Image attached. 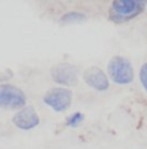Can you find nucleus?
Instances as JSON below:
<instances>
[{
	"label": "nucleus",
	"instance_id": "9",
	"mask_svg": "<svg viewBox=\"0 0 147 149\" xmlns=\"http://www.w3.org/2000/svg\"><path fill=\"white\" fill-rule=\"evenodd\" d=\"M83 121H84V114L83 113H74L67 118L66 125L69 126V127H78Z\"/></svg>",
	"mask_w": 147,
	"mask_h": 149
},
{
	"label": "nucleus",
	"instance_id": "7",
	"mask_svg": "<svg viewBox=\"0 0 147 149\" xmlns=\"http://www.w3.org/2000/svg\"><path fill=\"white\" fill-rule=\"evenodd\" d=\"M84 82L89 86V87L94 88L97 91H106L109 88L110 83L107 79V75L103 70H101L100 68H89L88 70L84 71Z\"/></svg>",
	"mask_w": 147,
	"mask_h": 149
},
{
	"label": "nucleus",
	"instance_id": "2",
	"mask_svg": "<svg viewBox=\"0 0 147 149\" xmlns=\"http://www.w3.org/2000/svg\"><path fill=\"white\" fill-rule=\"evenodd\" d=\"M107 73L116 84H128L134 79V70L132 64L123 56H115L110 60Z\"/></svg>",
	"mask_w": 147,
	"mask_h": 149
},
{
	"label": "nucleus",
	"instance_id": "6",
	"mask_svg": "<svg viewBox=\"0 0 147 149\" xmlns=\"http://www.w3.org/2000/svg\"><path fill=\"white\" fill-rule=\"evenodd\" d=\"M13 125L19 130L29 131L35 128L40 122L38 113L32 107H25L13 116Z\"/></svg>",
	"mask_w": 147,
	"mask_h": 149
},
{
	"label": "nucleus",
	"instance_id": "5",
	"mask_svg": "<svg viewBox=\"0 0 147 149\" xmlns=\"http://www.w3.org/2000/svg\"><path fill=\"white\" fill-rule=\"evenodd\" d=\"M52 78L61 86H75L78 83V69L71 64H58L52 69Z\"/></svg>",
	"mask_w": 147,
	"mask_h": 149
},
{
	"label": "nucleus",
	"instance_id": "10",
	"mask_svg": "<svg viewBox=\"0 0 147 149\" xmlns=\"http://www.w3.org/2000/svg\"><path fill=\"white\" fill-rule=\"evenodd\" d=\"M139 79H141V83H142L143 88H145L146 92H147V64H145L142 68H141Z\"/></svg>",
	"mask_w": 147,
	"mask_h": 149
},
{
	"label": "nucleus",
	"instance_id": "4",
	"mask_svg": "<svg viewBox=\"0 0 147 149\" xmlns=\"http://www.w3.org/2000/svg\"><path fill=\"white\" fill-rule=\"evenodd\" d=\"M44 102L54 111H65L70 108L72 101V92L69 88L54 87L44 95Z\"/></svg>",
	"mask_w": 147,
	"mask_h": 149
},
{
	"label": "nucleus",
	"instance_id": "1",
	"mask_svg": "<svg viewBox=\"0 0 147 149\" xmlns=\"http://www.w3.org/2000/svg\"><path fill=\"white\" fill-rule=\"evenodd\" d=\"M146 5V0H114L111 4L110 19L116 24L129 21L142 13Z\"/></svg>",
	"mask_w": 147,
	"mask_h": 149
},
{
	"label": "nucleus",
	"instance_id": "3",
	"mask_svg": "<svg viewBox=\"0 0 147 149\" xmlns=\"http://www.w3.org/2000/svg\"><path fill=\"white\" fill-rule=\"evenodd\" d=\"M26 107V95L13 84H0V108L7 110H21Z\"/></svg>",
	"mask_w": 147,
	"mask_h": 149
},
{
	"label": "nucleus",
	"instance_id": "8",
	"mask_svg": "<svg viewBox=\"0 0 147 149\" xmlns=\"http://www.w3.org/2000/svg\"><path fill=\"white\" fill-rule=\"evenodd\" d=\"M85 19V14L81 12H76V10H71V12L65 13L61 17V24L63 25H70V24H76V22H81Z\"/></svg>",
	"mask_w": 147,
	"mask_h": 149
}]
</instances>
